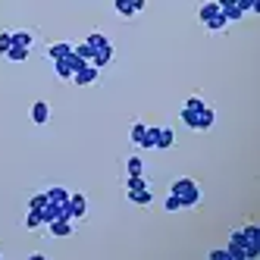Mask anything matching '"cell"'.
I'll return each mask as SVG.
<instances>
[{
	"instance_id": "6da1fadb",
	"label": "cell",
	"mask_w": 260,
	"mask_h": 260,
	"mask_svg": "<svg viewBox=\"0 0 260 260\" xmlns=\"http://www.w3.org/2000/svg\"><path fill=\"white\" fill-rule=\"evenodd\" d=\"M66 210H69V219H72V222H82V219L88 216V198H85L82 191H76V194L69 191V201H66Z\"/></svg>"
},
{
	"instance_id": "7a4b0ae2",
	"label": "cell",
	"mask_w": 260,
	"mask_h": 260,
	"mask_svg": "<svg viewBox=\"0 0 260 260\" xmlns=\"http://www.w3.org/2000/svg\"><path fill=\"white\" fill-rule=\"evenodd\" d=\"M72 232H76V222H72V219H50L47 222V235L50 238H66V235H72Z\"/></svg>"
},
{
	"instance_id": "3957f363",
	"label": "cell",
	"mask_w": 260,
	"mask_h": 260,
	"mask_svg": "<svg viewBox=\"0 0 260 260\" xmlns=\"http://www.w3.org/2000/svg\"><path fill=\"white\" fill-rule=\"evenodd\" d=\"M113 57H116V50H113V41H107L104 47H98V50H94V57H91V66L104 69L107 63H113Z\"/></svg>"
},
{
	"instance_id": "277c9868",
	"label": "cell",
	"mask_w": 260,
	"mask_h": 260,
	"mask_svg": "<svg viewBox=\"0 0 260 260\" xmlns=\"http://www.w3.org/2000/svg\"><path fill=\"white\" fill-rule=\"evenodd\" d=\"M98 79H101V69L91 66V63H85V66L76 72V76H72V82H76V85H94Z\"/></svg>"
},
{
	"instance_id": "5b68a950",
	"label": "cell",
	"mask_w": 260,
	"mask_h": 260,
	"mask_svg": "<svg viewBox=\"0 0 260 260\" xmlns=\"http://www.w3.org/2000/svg\"><path fill=\"white\" fill-rule=\"evenodd\" d=\"M213 125H216V110L207 104V107H204L201 113H198V132H210Z\"/></svg>"
},
{
	"instance_id": "8992f818",
	"label": "cell",
	"mask_w": 260,
	"mask_h": 260,
	"mask_svg": "<svg viewBox=\"0 0 260 260\" xmlns=\"http://www.w3.org/2000/svg\"><path fill=\"white\" fill-rule=\"evenodd\" d=\"M47 119H50L47 101H35V104H31V122H35V125H47Z\"/></svg>"
},
{
	"instance_id": "52a82bcc",
	"label": "cell",
	"mask_w": 260,
	"mask_h": 260,
	"mask_svg": "<svg viewBox=\"0 0 260 260\" xmlns=\"http://www.w3.org/2000/svg\"><path fill=\"white\" fill-rule=\"evenodd\" d=\"M176 144V132L170 125H160V135H157V147L154 151H170V147Z\"/></svg>"
},
{
	"instance_id": "ba28073f",
	"label": "cell",
	"mask_w": 260,
	"mask_h": 260,
	"mask_svg": "<svg viewBox=\"0 0 260 260\" xmlns=\"http://www.w3.org/2000/svg\"><path fill=\"white\" fill-rule=\"evenodd\" d=\"M69 53H72V44H69V41H57V44H50V47H47V60L53 63V60L69 57Z\"/></svg>"
},
{
	"instance_id": "9c48e42d",
	"label": "cell",
	"mask_w": 260,
	"mask_h": 260,
	"mask_svg": "<svg viewBox=\"0 0 260 260\" xmlns=\"http://www.w3.org/2000/svg\"><path fill=\"white\" fill-rule=\"evenodd\" d=\"M157 135H160V125H147L138 147H141V151H154V147H157Z\"/></svg>"
},
{
	"instance_id": "30bf717a",
	"label": "cell",
	"mask_w": 260,
	"mask_h": 260,
	"mask_svg": "<svg viewBox=\"0 0 260 260\" xmlns=\"http://www.w3.org/2000/svg\"><path fill=\"white\" fill-rule=\"evenodd\" d=\"M204 28H207L210 35H219V31H226L229 28V19H226V16H222V10L213 16V19H207V22H204Z\"/></svg>"
},
{
	"instance_id": "8fae6325",
	"label": "cell",
	"mask_w": 260,
	"mask_h": 260,
	"mask_svg": "<svg viewBox=\"0 0 260 260\" xmlns=\"http://www.w3.org/2000/svg\"><path fill=\"white\" fill-rule=\"evenodd\" d=\"M128 194V201L132 204H138V207H147V204H154V191L151 188H141V191H125Z\"/></svg>"
},
{
	"instance_id": "7c38bea8",
	"label": "cell",
	"mask_w": 260,
	"mask_h": 260,
	"mask_svg": "<svg viewBox=\"0 0 260 260\" xmlns=\"http://www.w3.org/2000/svg\"><path fill=\"white\" fill-rule=\"evenodd\" d=\"M216 13H219V4H216V0H204V4L198 7V19L207 22V19H213Z\"/></svg>"
},
{
	"instance_id": "4fadbf2b",
	"label": "cell",
	"mask_w": 260,
	"mask_h": 260,
	"mask_svg": "<svg viewBox=\"0 0 260 260\" xmlns=\"http://www.w3.org/2000/svg\"><path fill=\"white\" fill-rule=\"evenodd\" d=\"M125 176H144V160L138 154H132L125 160Z\"/></svg>"
},
{
	"instance_id": "5bb4252c",
	"label": "cell",
	"mask_w": 260,
	"mask_h": 260,
	"mask_svg": "<svg viewBox=\"0 0 260 260\" xmlns=\"http://www.w3.org/2000/svg\"><path fill=\"white\" fill-rule=\"evenodd\" d=\"M179 198H182V210H185V207H198L204 194H201V188L194 185V188H188V191H185V194H179Z\"/></svg>"
},
{
	"instance_id": "9a60e30c",
	"label": "cell",
	"mask_w": 260,
	"mask_h": 260,
	"mask_svg": "<svg viewBox=\"0 0 260 260\" xmlns=\"http://www.w3.org/2000/svg\"><path fill=\"white\" fill-rule=\"evenodd\" d=\"M53 72H57L60 82H72V66L66 63V57L63 60H53Z\"/></svg>"
},
{
	"instance_id": "2e32d148",
	"label": "cell",
	"mask_w": 260,
	"mask_h": 260,
	"mask_svg": "<svg viewBox=\"0 0 260 260\" xmlns=\"http://www.w3.org/2000/svg\"><path fill=\"white\" fill-rule=\"evenodd\" d=\"M4 57H7L10 63H25V60H28V47H19V44H13V47L4 53Z\"/></svg>"
},
{
	"instance_id": "e0dca14e",
	"label": "cell",
	"mask_w": 260,
	"mask_h": 260,
	"mask_svg": "<svg viewBox=\"0 0 260 260\" xmlns=\"http://www.w3.org/2000/svg\"><path fill=\"white\" fill-rule=\"evenodd\" d=\"M47 201H53V204H66V201H69V191L63 188V185H50V188H47Z\"/></svg>"
},
{
	"instance_id": "ac0fdd59",
	"label": "cell",
	"mask_w": 260,
	"mask_h": 260,
	"mask_svg": "<svg viewBox=\"0 0 260 260\" xmlns=\"http://www.w3.org/2000/svg\"><path fill=\"white\" fill-rule=\"evenodd\" d=\"M144 128H147V122H141V119H135L132 122V128H128V138H132V144L138 147L141 144V138H144Z\"/></svg>"
},
{
	"instance_id": "d6986e66",
	"label": "cell",
	"mask_w": 260,
	"mask_h": 260,
	"mask_svg": "<svg viewBox=\"0 0 260 260\" xmlns=\"http://www.w3.org/2000/svg\"><path fill=\"white\" fill-rule=\"evenodd\" d=\"M10 35H13V44L31 50V44H35V35H31V31H10Z\"/></svg>"
},
{
	"instance_id": "ffe728a7",
	"label": "cell",
	"mask_w": 260,
	"mask_h": 260,
	"mask_svg": "<svg viewBox=\"0 0 260 260\" xmlns=\"http://www.w3.org/2000/svg\"><path fill=\"white\" fill-rule=\"evenodd\" d=\"M141 188H147L144 176H125V191H141Z\"/></svg>"
},
{
	"instance_id": "44dd1931",
	"label": "cell",
	"mask_w": 260,
	"mask_h": 260,
	"mask_svg": "<svg viewBox=\"0 0 260 260\" xmlns=\"http://www.w3.org/2000/svg\"><path fill=\"white\" fill-rule=\"evenodd\" d=\"M72 50H76V57H82L85 63H91V57H94V47H91L88 41H82V44H72Z\"/></svg>"
},
{
	"instance_id": "7402d4cb",
	"label": "cell",
	"mask_w": 260,
	"mask_h": 260,
	"mask_svg": "<svg viewBox=\"0 0 260 260\" xmlns=\"http://www.w3.org/2000/svg\"><path fill=\"white\" fill-rule=\"evenodd\" d=\"M41 226H44V222H41V213H38V210H28V216H25V229H28V232H38Z\"/></svg>"
},
{
	"instance_id": "603a6c76",
	"label": "cell",
	"mask_w": 260,
	"mask_h": 260,
	"mask_svg": "<svg viewBox=\"0 0 260 260\" xmlns=\"http://www.w3.org/2000/svg\"><path fill=\"white\" fill-rule=\"evenodd\" d=\"M179 119H182L185 125H188V128H194V132H198V113H194V110H188V107H182V113H179Z\"/></svg>"
},
{
	"instance_id": "cb8c5ba5",
	"label": "cell",
	"mask_w": 260,
	"mask_h": 260,
	"mask_svg": "<svg viewBox=\"0 0 260 260\" xmlns=\"http://www.w3.org/2000/svg\"><path fill=\"white\" fill-rule=\"evenodd\" d=\"M194 185H198L194 179H176L170 191H173V194H185V191H188V188H194Z\"/></svg>"
},
{
	"instance_id": "d4e9b609",
	"label": "cell",
	"mask_w": 260,
	"mask_h": 260,
	"mask_svg": "<svg viewBox=\"0 0 260 260\" xmlns=\"http://www.w3.org/2000/svg\"><path fill=\"white\" fill-rule=\"evenodd\" d=\"M163 210H166V213H179V210H182V198L170 191V198L163 201Z\"/></svg>"
},
{
	"instance_id": "484cf974",
	"label": "cell",
	"mask_w": 260,
	"mask_h": 260,
	"mask_svg": "<svg viewBox=\"0 0 260 260\" xmlns=\"http://www.w3.org/2000/svg\"><path fill=\"white\" fill-rule=\"evenodd\" d=\"M113 7H116V13L122 16V19H132V16H135V10H132L128 0H113Z\"/></svg>"
},
{
	"instance_id": "4316f807",
	"label": "cell",
	"mask_w": 260,
	"mask_h": 260,
	"mask_svg": "<svg viewBox=\"0 0 260 260\" xmlns=\"http://www.w3.org/2000/svg\"><path fill=\"white\" fill-rule=\"evenodd\" d=\"M47 204V191H35L31 198H28V210H41Z\"/></svg>"
},
{
	"instance_id": "83f0119b",
	"label": "cell",
	"mask_w": 260,
	"mask_h": 260,
	"mask_svg": "<svg viewBox=\"0 0 260 260\" xmlns=\"http://www.w3.org/2000/svg\"><path fill=\"white\" fill-rule=\"evenodd\" d=\"M185 107H188V110H194V113H201V110H204V107H207V101H204L201 94H191L188 101H185Z\"/></svg>"
},
{
	"instance_id": "f1b7e54d",
	"label": "cell",
	"mask_w": 260,
	"mask_h": 260,
	"mask_svg": "<svg viewBox=\"0 0 260 260\" xmlns=\"http://www.w3.org/2000/svg\"><path fill=\"white\" fill-rule=\"evenodd\" d=\"M85 41H88L91 47H94V50H98V47H104V44H107L110 38H107V35H101V31H94V35H88V38H85Z\"/></svg>"
},
{
	"instance_id": "f546056e",
	"label": "cell",
	"mask_w": 260,
	"mask_h": 260,
	"mask_svg": "<svg viewBox=\"0 0 260 260\" xmlns=\"http://www.w3.org/2000/svg\"><path fill=\"white\" fill-rule=\"evenodd\" d=\"M222 16H226V19H229V25H232V22H238V19H241L245 13H241L238 7H226V10H222Z\"/></svg>"
},
{
	"instance_id": "4dcf8cb0",
	"label": "cell",
	"mask_w": 260,
	"mask_h": 260,
	"mask_svg": "<svg viewBox=\"0 0 260 260\" xmlns=\"http://www.w3.org/2000/svg\"><path fill=\"white\" fill-rule=\"evenodd\" d=\"M10 47H13V35L10 31H0V57H4Z\"/></svg>"
},
{
	"instance_id": "1f68e13d",
	"label": "cell",
	"mask_w": 260,
	"mask_h": 260,
	"mask_svg": "<svg viewBox=\"0 0 260 260\" xmlns=\"http://www.w3.org/2000/svg\"><path fill=\"white\" fill-rule=\"evenodd\" d=\"M241 232H245V238H248V241H260V226H254V222H251V226H245Z\"/></svg>"
},
{
	"instance_id": "d6a6232c",
	"label": "cell",
	"mask_w": 260,
	"mask_h": 260,
	"mask_svg": "<svg viewBox=\"0 0 260 260\" xmlns=\"http://www.w3.org/2000/svg\"><path fill=\"white\" fill-rule=\"evenodd\" d=\"M210 260H229V251H210Z\"/></svg>"
},
{
	"instance_id": "836d02e7",
	"label": "cell",
	"mask_w": 260,
	"mask_h": 260,
	"mask_svg": "<svg viewBox=\"0 0 260 260\" xmlns=\"http://www.w3.org/2000/svg\"><path fill=\"white\" fill-rule=\"evenodd\" d=\"M128 4H132V10H135V13H141V10L147 7V0H128Z\"/></svg>"
},
{
	"instance_id": "e575fe53",
	"label": "cell",
	"mask_w": 260,
	"mask_h": 260,
	"mask_svg": "<svg viewBox=\"0 0 260 260\" xmlns=\"http://www.w3.org/2000/svg\"><path fill=\"white\" fill-rule=\"evenodd\" d=\"M0 260H4V254H0Z\"/></svg>"
}]
</instances>
